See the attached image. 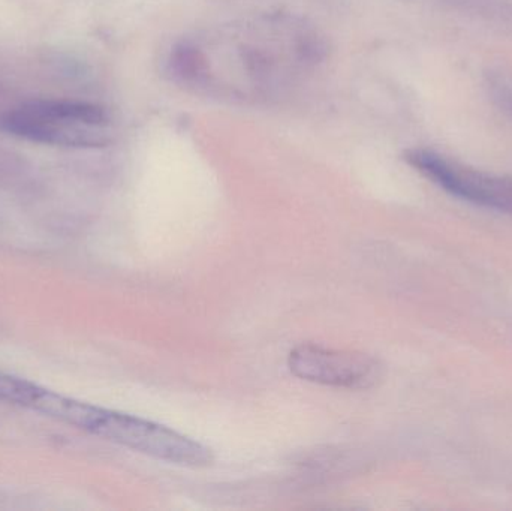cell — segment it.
Masks as SVG:
<instances>
[{
  "label": "cell",
  "mask_w": 512,
  "mask_h": 511,
  "mask_svg": "<svg viewBox=\"0 0 512 511\" xmlns=\"http://www.w3.org/2000/svg\"><path fill=\"white\" fill-rule=\"evenodd\" d=\"M406 161L445 191L471 203L512 213V182L456 164L432 150H411Z\"/></svg>",
  "instance_id": "obj_4"
},
{
  "label": "cell",
  "mask_w": 512,
  "mask_h": 511,
  "mask_svg": "<svg viewBox=\"0 0 512 511\" xmlns=\"http://www.w3.org/2000/svg\"><path fill=\"white\" fill-rule=\"evenodd\" d=\"M496 90H498V99L502 102L504 107L512 111V83L511 81H498L495 83Z\"/></svg>",
  "instance_id": "obj_5"
},
{
  "label": "cell",
  "mask_w": 512,
  "mask_h": 511,
  "mask_svg": "<svg viewBox=\"0 0 512 511\" xmlns=\"http://www.w3.org/2000/svg\"><path fill=\"white\" fill-rule=\"evenodd\" d=\"M71 426L168 464L191 468L213 464L212 450L186 435L159 423L87 402L77 401Z\"/></svg>",
  "instance_id": "obj_2"
},
{
  "label": "cell",
  "mask_w": 512,
  "mask_h": 511,
  "mask_svg": "<svg viewBox=\"0 0 512 511\" xmlns=\"http://www.w3.org/2000/svg\"><path fill=\"white\" fill-rule=\"evenodd\" d=\"M108 126L110 116L105 108L72 99H36L0 113V132L42 146H107Z\"/></svg>",
  "instance_id": "obj_1"
},
{
  "label": "cell",
  "mask_w": 512,
  "mask_h": 511,
  "mask_svg": "<svg viewBox=\"0 0 512 511\" xmlns=\"http://www.w3.org/2000/svg\"><path fill=\"white\" fill-rule=\"evenodd\" d=\"M288 368L300 380L351 390L375 386L382 372L379 363L367 354L313 344L295 347L289 353Z\"/></svg>",
  "instance_id": "obj_3"
}]
</instances>
